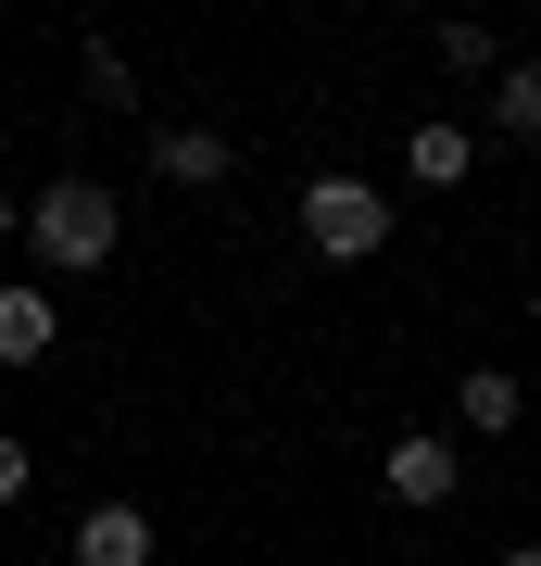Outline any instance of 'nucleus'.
I'll return each mask as SVG.
<instances>
[{
    "label": "nucleus",
    "instance_id": "f03ea898",
    "mask_svg": "<svg viewBox=\"0 0 541 566\" xmlns=\"http://www.w3.org/2000/svg\"><path fill=\"white\" fill-rule=\"evenodd\" d=\"M302 240H315L327 264L391 252V189H365V177H302Z\"/></svg>",
    "mask_w": 541,
    "mask_h": 566
},
{
    "label": "nucleus",
    "instance_id": "9d476101",
    "mask_svg": "<svg viewBox=\"0 0 541 566\" xmlns=\"http://www.w3.org/2000/svg\"><path fill=\"white\" fill-rule=\"evenodd\" d=\"M441 63H454V76H491L503 51H491V25H441Z\"/></svg>",
    "mask_w": 541,
    "mask_h": 566
},
{
    "label": "nucleus",
    "instance_id": "423d86ee",
    "mask_svg": "<svg viewBox=\"0 0 541 566\" xmlns=\"http://www.w3.org/2000/svg\"><path fill=\"white\" fill-rule=\"evenodd\" d=\"M466 164H479V139H466L454 114H428V126H403V177H416V189H454Z\"/></svg>",
    "mask_w": 541,
    "mask_h": 566
},
{
    "label": "nucleus",
    "instance_id": "ddd939ff",
    "mask_svg": "<svg viewBox=\"0 0 541 566\" xmlns=\"http://www.w3.org/2000/svg\"><path fill=\"white\" fill-rule=\"evenodd\" d=\"M503 566H541V554H503Z\"/></svg>",
    "mask_w": 541,
    "mask_h": 566
},
{
    "label": "nucleus",
    "instance_id": "9b49d317",
    "mask_svg": "<svg viewBox=\"0 0 541 566\" xmlns=\"http://www.w3.org/2000/svg\"><path fill=\"white\" fill-rule=\"evenodd\" d=\"M25 479H39V465H25V441H0V504H25Z\"/></svg>",
    "mask_w": 541,
    "mask_h": 566
},
{
    "label": "nucleus",
    "instance_id": "6e6552de",
    "mask_svg": "<svg viewBox=\"0 0 541 566\" xmlns=\"http://www.w3.org/2000/svg\"><path fill=\"white\" fill-rule=\"evenodd\" d=\"M152 164H164L177 189H215V177H227V139H215V126H164V139H152Z\"/></svg>",
    "mask_w": 541,
    "mask_h": 566
},
{
    "label": "nucleus",
    "instance_id": "4468645a",
    "mask_svg": "<svg viewBox=\"0 0 541 566\" xmlns=\"http://www.w3.org/2000/svg\"><path fill=\"white\" fill-rule=\"evenodd\" d=\"M529 315H541V290H529Z\"/></svg>",
    "mask_w": 541,
    "mask_h": 566
},
{
    "label": "nucleus",
    "instance_id": "20e7f679",
    "mask_svg": "<svg viewBox=\"0 0 541 566\" xmlns=\"http://www.w3.org/2000/svg\"><path fill=\"white\" fill-rule=\"evenodd\" d=\"M51 340H63V303L25 290V277H0V365H39Z\"/></svg>",
    "mask_w": 541,
    "mask_h": 566
},
{
    "label": "nucleus",
    "instance_id": "0eeeda50",
    "mask_svg": "<svg viewBox=\"0 0 541 566\" xmlns=\"http://www.w3.org/2000/svg\"><path fill=\"white\" fill-rule=\"evenodd\" d=\"M517 416H529V390L503 378V365H466V378H454V428H479V441H503Z\"/></svg>",
    "mask_w": 541,
    "mask_h": 566
},
{
    "label": "nucleus",
    "instance_id": "f8f14e48",
    "mask_svg": "<svg viewBox=\"0 0 541 566\" xmlns=\"http://www.w3.org/2000/svg\"><path fill=\"white\" fill-rule=\"evenodd\" d=\"M13 227H25V202H0V240H13Z\"/></svg>",
    "mask_w": 541,
    "mask_h": 566
},
{
    "label": "nucleus",
    "instance_id": "f257e3e1",
    "mask_svg": "<svg viewBox=\"0 0 541 566\" xmlns=\"http://www.w3.org/2000/svg\"><path fill=\"white\" fill-rule=\"evenodd\" d=\"M25 240H39V264L89 277V264H114V240H126V202H114V189H89V177H51L39 202H25Z\"/></svg>",
    "mask_w": 541,
    "mask_h": 566
},
{
    "label": "nucleus",
    "instance_id": "1a4fd4ad",
    "mask_svg": "<svg viewBox=\"0 0 541 566\" xmlns=\"http://www.w3.org/2000/svg\"><path fill=\"white\" fill-rule=\"evenodd\" d=\"M491 126H503V139H541V63H503V88H491Z\"/></svg>",
    "mask_w": 541,
    "mask_h": 566
},
{
    "label": "nucleus",
    "instance_id": "7ed1b4c3",
    "mask_svg": "<svg viewBox=\"0 0 541 566\" xmlns=\"http://www.w3.org/2000/svg\"><path fill=\"white\" fill-rule=\"evenodd\" d=\"M378 479H391V504H454V441H441V428H403Z\"/></svg>",
    "mask_w": 541,
    "mask_h": 566
},
{
    "label": "nucleus",
    "instance_id": "39448f33",
    "mask_svg": "<svg viewBox=\"0 0 541 566\" xmlns=\"http://www.w3.org/2000/svg\"><path fill=\"white\" fill-rule=\"evenodd\" d=\"M76 566H152V516L139 504H89L76 516Z\"/></svg>",
    "mask_w": 541,
    "mask_h": 566
}]
</instances>
